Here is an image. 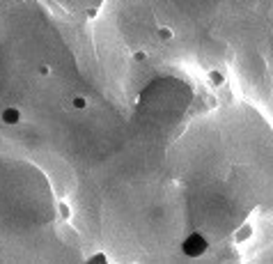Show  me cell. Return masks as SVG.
Wrapping results in <instances>:
<instances>
[{
	"instance_id": "1",
	"label": "cell",
	"mask_w": 273,
	"mask_h": 264,
	"mask_svg": "<svg viewBox=\"0 0 273 264\" xmlns=\"http://www.w3.org/2000/svg\"><path fill=\"white\" fill-rule=\"evenodd\" d=\"M209 251V239L205 232H191L181 241V253L186 257H202Z\"/></svg>"
},
{
	"instance_id": "2",
	"label": "cell",
	"mask_w": 273,
	"mask_h": 264,
	"mask_svg": "<svg viewBox=\"0 0 273 264\" xmlns=\"http://www.w3.org/2000/svg\"><path fill=\"white\" fill-rule=\"evenodd\" d=\"M0 120H3V124H7V126H16L23 122V113L16 108V106H5L3 113H0Z\"/></svg>"
},
{
	"instance_id": "3",
	"label": "cell",
	"mask_w": 273,
	"mask_h": 264,
	"mask_svg": "<svg viewBox=\"0 0 273 264\" xmlns=\"http://www.w3.org/2000/svg\"><path fill=\"white\" fill-rule=\"evenodd\" d=\"M252 234H255V228H252L250 221H243L239 228L234 230V234H232V239H234V243H246L252 239Z\"/></svg>"
},
{
	"instance_id": "4",
	"label": "cell",
	"mask_w": 273,
	"mask_h": 264,
	"mask_svg": "<svg viewBox=\"0 0 273 264\" xmlns=\"http://www.w3.org/2000/svg\"><path fill=\"white\" fill-rule=\"evenodd\" d=\"M207 78H209V83L213 87H223L227 83V76H225V71H223V69H209V71H207Z\"/></svg>"
},
{
	"instance_id": "5",
	"label": "cell",
	"mask_w": 273,
	"mask_h": 264,
	"mask_svg": "<svg viewBox=\"0 0 273 264\" xmlns=\"http://www.w3.org/2000/svg\"><path fill=\"white\" fill-rule=\"evenodd\" d=\"M156 37L161 39V42H172V39H175V30H172L170 26H161L156 30Z\"/></svg>"
},
{
	"instance_id": "6",
	"label": "cell",
	"mask_w": 273,
	"mask_h": 264,
	"mask_svg": "<svg viewBox=\"0 0 273 264\" xmlns=\"http://www.w3.org/2000/svg\"><path fill=\"white\" fill-rule=\"evenodd\" d=\"M71 106H74V108H76V110H85L87 108V99H85V97H74V99H71Z\"/></svg>"
},
{
	"instance_id": "7",
	"label": "cell",
	"mask_w": 273,
	"mask_h": 264,
	"mask_svg": "<svg viewBox=\"0 0 273 264\" xmlns=\"http://www.w3.org/2000/svg\"><path fill=\"white\" fill-rule=\"evenodd\" d=\"M87 264H108L106 253H97V255H90V257H87Z\"/></svg>"
},
{
	"instance_id": "8",
	"label": "cell",
	"mask_w": 273,
	"mask_h": 264,
	"mask_svg": "<svg viewBox=\"0 0 273 264\" xmlns=\"http://www.w3.org/2000/svg\"><path fill=\"white\" fill-rule=\"evenodd\" d=\"M131 60H133V62H145V60H147V53H145V51H133Z\"/></svg>"
},
{
	"instance_id": "9",
	"label": "cell",
	"mask_w": 273,
	"mask_h": 264,
	"mask_svg": "<svg viewBox=\"0 0 273 264\" xmlns=\"http://www.w3.org/2000/svg\"><path fill=\"white\" fill-rule=\"evenodd\" d=\"M37 76H42V78L51 76V67H48V65H39L37 67Z\"/></svg>"
},
{
	"instance_id": "10",
	"label": "cell",
	"mask_w": 273,
	"mask_h": 264,
	"mask_svg": "<svg viewBox=\"0 0 273 264\" xmlns=\"http://www.w3.org/2000/svg\"><path fill=\"white\" fill-rule=\"evenodd\" d=\"M58 214H60L62 218H69V214H71V212H69V207H67V204L60 202V204H58Z\"/></svg>"
},
{
	"instance_id": "11",
	"label": "cell",
	"mask_w": 273,
	"mask_h": 264,
	"mask_svg": "<svg viewBox=\"0 0 273 264\" xmlns=\"http://www.w3.org/2000/svg\"><path fill=\"white\" fill-rule=\"evenodd\" d=\"M97 16V9H87V18H94Z\"/></svg>"
}]
</instances>
